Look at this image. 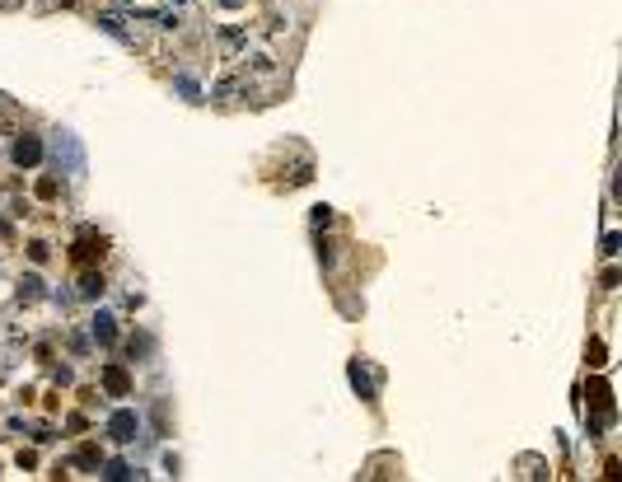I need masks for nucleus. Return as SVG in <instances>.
I'll list each match as a JSON object with an SVG mask.
<instances>
[{
	"label": "nucleus",
	"instance_id": "nucleus-1",
	"mask_svg": "<svg viewBox=\"0 0 622 482\" xmlns=\"http://www.w3.org/2000/svg\"><path fill=\"white\" fill-rule=\"evenodd\" d=\"M136 431H141V417H136V412H127V407L108 417V435H112L117 445H127V440H136Z\"/></svg>",
	"mask_w": 622,
	"mask_h": 482
},
{
	"label": "nucleus",
	"instance_id": "nucleus-2",
	"mask_svg": "<svg viewBox=\"0 0 622 482\" xmlns=\"http://www.w3.org/2000/svg\"><path fill=\"white\" fill-rule=\"evenodd\" d=\"M38 160H43V141H38V136H19V141H14V164H19V169H33Z\"/></svg>",
	"mask_w": 622,
	"mask_h": 482
},
{
	"label": "nucleus",
	"instance_id": "nucleus-3",
	"mask_svg": "<svg viewBox=\"0 0 622 482\" xmlns=\"http://www.w3.org/2000/svg\"><path fill=\"white\" fill-rule=\"evenodd\" d=\"M104 389L112 394V398H127L131 394V375L122 370V365H104Z\"/></svg>",
	"mask_w": 622,
	"mask_h": 482
},
{
	"label": "nucleus",
	"instance_id": "nucleus-4",
	"mask_svg": "<svg viewBox=\"0 0 622 482\" xmlns=\"http://www.w3.org/2000/svg\"><path fill=\"white\" fill-rule=\"evenodd\" d=\"M71 258H75V263H94V258H104V239H80L75 248H71Z\"/></svg>",
	"mask_w": 622,
	"mask_h": 482
},
{
	"label": "nucleus",
	"instance_id": "nucleus-5",
	"mask_svg": "<svg viewBox=\"0 0 622 482\" xmlns=\"http://www.w3.org/2000/svg\"><path fill=\"white\" fill-rule=\"evenodd\" d=\"M94 337H99V342H112V337H117V323H112V314H99V319H94Z\"/></svg>",
	"mask_w": 622,
	"mask_h": 482
},
{
	"label": "nucleus",
	"instance_id": "nucleus-6",
	"mask_svg": "<svg viewBox=\"0 0 622 482\" xmlns=\"http://www.w3.org/2000/svg\"><path fill=\"white\" fill-rule=\"evenodd\" d=\"M80 295H84V300H99V295H104V276H99V272H89V276L80 281Z\"/></svg>",
	"mask_w": 622,
	"mask_h": 482
},
{
	"label": "nucleus",
	"instance_id": "nucleus-7",
	"mask_svg": "<svg viewBox=\"0 0 622 482\" xmlns=\"http://www.w3.org/2000/svg\"><path fill=\"white\" fill-rule=\"evenodd\" d=\"M351 384H356V389H361V394H365V398H370V402H374V384H370V375H365V370H361V365H351Z\"/></svg>",
	"mask_w": 622,
	"mask_h": 482
},
{
	"label": "nucleus",
	"instance_id": "nucleus-8",
	"mask_svg": "<svg viewBox=\"0 0 622 482\" xmlns=\"http://www.w3.org/2000/svg\"><path fill=\"white\" fill-rule=\"evenodd\" d=\"M99 24H104L108 33H112V38H127V28H122V19H117V14H104Z\"/></svg>",
	"mask_w": 622,
	"mask_h": 482
},
{
	"label": "nucleus",
	"instance_id": "nucleus-9",
	"mask_svg": "<svg viewBox=\"0 0 622 482\" xmlns=\"http://www.w3.org/2000/svg\"><path fill=\"white\" fill-rule=\"evenodd\" d=\"M155 347V342H150V337H145V333H141V337H131V356H145V351Z\"/></svg>",
	"mask_w": 622,
	"mask_h": 482
},
{
	"label": "nucleus",
	"instance_id": "nucleus-10",
	"mask_svg": "<svg viewBox=\"0 0 622 482\" xmlns=\"http://www.w3.org/2000/svg\"><path fill=\"white\" fill-rule=\"evenodd\" d=\"M104 478H112V482H122V478H131V468H127V463H108V473H104Z\"/></svg>",
	"mask_w": 622,
	"mask_h": 482
},
{
	"label": "nucleus",
	"instance_id": "nucleus-11",
	"mask_svg": "<svg viewBox=\"0 0 622 482\" xmlns=\"http://www.w3.org/2000/svg\"><path fill=\"white\" fill-rule=\"evenodd\" d=\"M38 197L52 202V197H56V178H43V183H38Z\"/></svg>",
	"mask_w": 622,
	"mask_h": 482
},
{
	"label": "nucleus",
	"instance_id": "nucleus-12",
	"mask_svg": "<svg viewBox=\"0 0 622 482\" xmlns=\"http://www.w3.org/2000/svg\"><path fill=\"white\" fill-rule=\"evenodd\" d=\"M38 286H43L38 276H24V300H33V295H38Z\"/></svg>",
	"mask_w": 622,
	"mask_h": 482
}]
</instances>
